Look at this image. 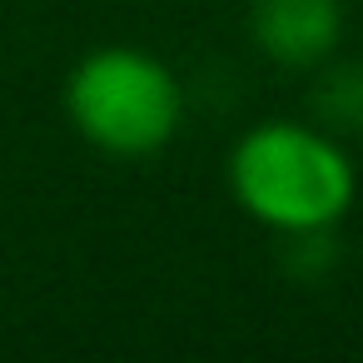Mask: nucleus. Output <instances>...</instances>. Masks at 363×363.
Instances as JSON below:
<instances>
[{"label": "nucleus", "mask_w": 363, "mask_h": 363, "mask_svg": "<svg viewBox=\"0 0 363 363\" xmlns=\"http://www.w3.org/2000/svg\"><path fill=\"white\" fill-rule=\"evenodd\" d=\"M184 85L169 60L140 45H100L65 75V120L110 160H150L184 130Z\"/></svg>", "instance_id": "f03ea898"}, {"label": "nucleus", "mask_w": 363, "mask_h": 363, "mask_svg": "<svg viewBox=\"0 0 363 363\" xmlns=\"http://www.w3.org/2000/svg\"><path fill=\"white\" fill-rule=\"evenodd\" d=\"M249 40L279 70H318L343 45V0H249Z\"/></svg>", "instance_id": "7ed1b4c3"}, {"label": "nucleus", "mask_w": 363, "mask_h": 363, "mask_svg": "<svg viewBox=\"0 0 363 363\" xmlns=\"http://www.w3.org/2000/svg\"><path fill=\"white\" fill-rule=\"evenodd\" d=\"M308 75H313V85H308V120L323 125L338 140L363 135V60L328 55Z\"/></svg>", "instance_id": "20e7f679"}, {"label": "nucleus", "mask_w": 363, "mask_h": 363, "mask_svg": "<svg viewBox=\"0 0 363 363\" xmlns=\"http://www.w3.org/2000/svg\"><path fill=\"white\" fill-rule=\"evenodd\" d=\"M229 199L279 239L333 234L358 199V164L338 135L313 120H259L224 160Z\"/></svg>", "instance_id": "f257e3e1"}]
</instances>
